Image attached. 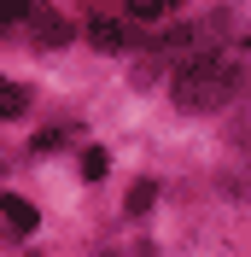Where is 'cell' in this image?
Returning a JSON list of instances; mask_svg holds the SVG:
<instances>
[{
  "instance_id": "cell-4",
  "label": "cell",
  "mask_w": 251,
  "mask_h": 257,
  "mask_svg": "<svg viewBox=\"0 0 251 257\" xmlns=\"http://www.w3.org/2000/svg\"><path fill=\"white\" fill-rule=\"evenodd\" d=\"M0 216H6V228H12V234H35V205H30V199L6 193V199H0Z\"/></svg>"
},
{
  "instance_id": "cell-5",
  "label": "cell",
  "mask_w": 251,
  "mask_h": 257,
  "mask_svg": "<svg viewBox=\"0 0 251 257\" xmlns=\"http://www.w3.org/2000/svg\"><path fill=\"white\" fill-rule=\"evenodd\" d=\"M24 105H30V94H24L18 82H6V76H0V117H18Z\"/></svg>"
},
{
  "instance_id": "cell-3",
  "label": "cell",
  "mask_w": 251,
  "mask_h": 257,
  "mask_svg": "<svg viewBox=\"0 0 251 257\" xmlns=\"http://www.w3.org/2000/svg\"><path fill=\"white\" fill-rule=\"evenodd\" d=\"M24 24H30V41H35V47H64V41H70V24L53 12V6H30Z\"/></svg>"
},
{
  "instance_id": "cell-6",
  "label": "cell",
  "mask_w": 251,
  "mask_h": 257,
  "mask_svg": "<svg viewBox=\"0 0 251 257\" xmlns=\"http://www.w3.org/2000/svg\"><path fill=\"white\" fill-rule=\"evenodd\" d=\"M181 0H129V12L135 18H164V12H175Z\"/></svg>"
},
{
  "instance_id": "cell-8",
  "label": "cell",
  "mask_w": 251,
  "mask_h": 257,
  "mask_svg": "<svg viewBox=\"0 0 251 257\" xmlns=\"http://www.w3.org/2000/svg\"><path fill=\"white\" fill-rule=\"evenodd\" d=\"M105 170H111V158H105V152H88V158H82V176H88V181H99Z\"/></svg>"
},
{
  "instance_id": "cell-1",
  "label": "cell",
  "mask_w": 251,
  "mask_h": 257,
  "mask_svg": "<svg viewBox=\"0 0 251 257\" xmlns=\"http://www.w3.org/2000/svg\"><path fill=\"white\" fill-rule=\"evenodd\" d=\"M251 94V41L245 47H204L175 64V105L181 111H222Z\"/></svg>"
},
{
  "instance_id": "cell-7",
  "label": "cell",
  "mask_w": 251,
  "mask_h": 257,
  "mask_svg": "<svg viewBox=\"0 0 251 257\" xmlns=\"http://www.w3.org/2000/svg\"><path fill=\"white\" fill-rule=\"evenodd\" d=\"M24 12H30V0H0V35L12 30V24H18Z\"/></svg>"
},
{
  "instance_id": "cell-2",
  "label": "cell",
  "mask_w": 251,
  "mask_h": 257,
  "mask_svg": "<svg viewBox=\"0 0 251 257\" xmlns=\"http://www.w3.org/2000/svg\"><path fill=\"white\" fill-rule=\"evenodd\" d=\"M88 41L105 53H123V47H158L152 30H135V24H123V18H94L88 24Z\"/></svg>"
},
{
  "instance_id": "cell-9",
  "label": "cell",
  "mask_w": 251,
  "mask_h": 257,
  "mask_svg": "<svg viewBox=\"0 0 251 257\" xmlns=\"http://www.w3.org/2000/svg\"><path fill=\"white\" fill-rule=\"evenodd\" d=\"M152 199H158V187H152V181H141V187L129 193V210H146V205H152Z\"/></svg>"
}]
</instances>
